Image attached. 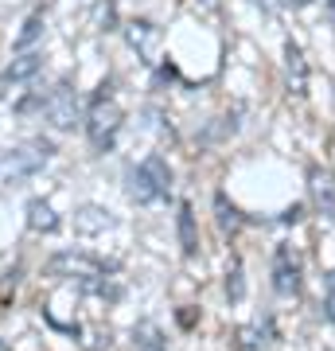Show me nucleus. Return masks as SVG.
Returning a JSON list of instances; mask_svg holds the SVG:
<instances>
[{
  "label": "nucleus",
  "mask_w": 335,
  "mask_h": 351,
  "mask_svg": "<svg viewBox=\"0 0 335 351\" xmlns=\"http://www.w3.org/2000/svg\"><path fill=\"white\" fill-rule=\"evenodd\" d=\"M43 27H47V20H43V12H32L24 20V32H20V36H16V51H20V55H24V51H32L39 43V36H43Z\"/></svg>",
  "instance_id": "obj_18"
},
{
  "label": "nucleus",
  "mask_w": 335,
  "mask_h": 351,
  "mask_svg": "<svg viewBox=\"0 0 335 351\" xmlns=\"http://www.w3.org/2000/svg\"><path fill=\"white\" fill-rule=\"evenodd\" d=\"M4 94H8V78H4V71H0V101H4Z\"/></svg>",
  "instance_id": "obj_23"
},
{
  "label": "nucleus",
  "mask_w": 335,
  "mask_h": 351,
  "mask_svg": "<svg viewBox=\"0 0 335 351\" xmlns=\"http://www.w3.org/2000/svg\"><path fill=\"white\" fill-rule=\"evenodd\" d=\"M304 285V262L293 246H277L273 250V293L277 297H297Z\"/></svg>",
  "instance_id": "obj_6"
},
{
  "label": "nucleus",
  "mask_w": 335,
  "mask_h": 351,
  "mask_svg": "<svg viewBox=\"0 0 335 351\" xmlns=\"http://www.w3.org/2000/svg\"><path fill=\"white\" fill-rule=\"evenodd\" d=\"M308 195H312V203H316V211L335 223V176L327 172V168H320V164L308 168Z\"/></svg>",
  "instance_id": "obj_8"
},
{
  "label": "nucleus",
  "mask_w": 335,
  "mask_h": 351,
  "mask_svg": "<svg viewBox=\"0 0 335 351\" xmlns=\"http://www.w3.org/2000/svg\"><path fill=\"white\" fill-rule=\"evenodd\" d=\"M133 348L137 351H168V343H164V332L152 320H140L133 328Z\"/></svg>",
  "instance_id": "obj_16"
},
{
  "label": "nucleus",
  "mask_w": 335,
  "mask_h": 351,
  "mask_svg": "<svg viewBox=\"0 0 335 351\" xmlns=\"http://www.w3.org/2000/svg\"><path fill=\"white\" fill-rule=\"evenodd\" d=\"M121 125H125L121 106L113 101L110 82H101L94 101H90V110H86V137H90V145H94V152H110L113 145H117Z\"/></svg>",
  "instance_id": "obj_2"
},
{
  "label": "nucleus",
  "mask_w": 335,
  "mask_h": 351,
  "mask_svg": "<svg viewBox=\"0 0 335 351\" xmlns=\"http://www.w3.org/2000/svg\"><path fill=\"white\" fill-rule=\"evenodd\" d=\"M24 215H27V226H32L36 234H55V230H59V215H55V207H51L47 199H27Z\"/></svg>",
  "instance_id": "obj_13"
},
{
  "label": "nucleus",
  "mask_w": 335,
  "mask_h": 351,
  "mask_svg": "<svg viewBox=\"0 0 335 351\" xmlns=\"http://www.w3.org/2000/svg\"><path fill=\"white\" fill-rule=\"evenodd\" d=\"M219 125H211L207 133H203V141H223V137H230L238 129V113H223V117H214Z\"/></svg>",
  "instance_id": "obj_19"
},
{
  "label": "nucleus",
  "mask_w": 335,
  "mask_h": 351,
  "mask_svg": "<svg viewBox=\"0 0 335 351\" xmlns=\"http://www.w3.org/2000/svg\"><path fill=\"white\" fill-rule=\"evenodd\" d=\"M300 219H304V207H300V203H293V207L281 215V223H300Z\"/></svg>",
  "instance_id": "obj_21"
},
{
  "label": "nucleus",
  "mask_w": 335,
  "mask_h": 351,
  "mask_svg": "<svg viewBox=\"0 0 335 351\" xmlns=\"http://www.w3.org/2000/svg\"><path fill=\"white\" fill-rule=\"evenodd\" d=\"M51 156H55V145L47 137H32L24 145H16L0 160V176H4V184H24V180H32V176H39L47 168Z\"/></svg>",
  "instance_id": "obj_3"
},
{
  "label": "nucleus",
  "mask_w": 335,
  "mask_h": 351,
  "mask_svg": "<svg viewBox=\"0 0 335 351\" xmlns=\"http://www.w3.org/2000/svg\"><path fill=\"white\" fill-rule=\"evenodd\" d=\"M125 39H129V47L137 51L145 63H152L156 47H160V27L152 24V20H129L125 24Z\"/></svg>",
  "instance_id": "obj_9"
},
{
  "label": "nucleus",
  "mask_w": 335,
  "mask_h": 351,
  "mask_svg": "<svg viewBox=\"0 0 335 351\" xmlns=\"http://www.w3.org/2000/svg\"><path fill=\"white\" fill-rule=\"evenodd\" d=\"M242 297H246V265H242V258H230V269H226V301L230 304H242Z\"/></svg>",
  "instance_id": "obj_17"
},
{
  "label": "nucleus",
  "mask_w": 335,
  "mask_h": 351,
  "mask_svg": "<svg viewBox=\"0 0 335 351\" xmlns=\"http://www.w3.org/2000/svg\"><path fill=\"white\" fill-rule=\"evenodd\" d=\"M125 195L137 203V207H152V203H160V199L172 195V168H168V160H164L160 152L145 156V160L129 172Z\"/></svg>",
  "instance_id": "obj_1"
},
{
  "label": "nucleus",
  "mask_w": 335,
  "mask_h": 351,
  "mask_svg": "<svg viewBox=\"0 0 335 351\" xmlns=\"http://www.w3.org/2000/svg\"><path fill=\"white\" fill-rule=\"evenodd\" d=\"M323 320L335 324V269L327 274V297H323Z\"/></svg>",
  "instance_id": "obj_20"
},
{
  "label": "nucleus",
  "mask_w": 335,
  "mask_h": 351,
  "mask_svg": "<svg viewBox=\"0 0 335 351\" xmlns=\"http://www.w3.org/2000/svg\"><path fill=\"white\" fill-rule=\"evenodd\" d=\"M199 8H203V12H219V0H195Z\"/></svg>",
  "instance_id": "obj_22"
},
{
  "label": "nucleus",
  "mask_w": 335,
  "mask_h": 351,
  "mask_svg": "<svg viewBox=\"0 0 335 351\" xmlns=\"http://www.w3.org/2000/svg\"><path fill=\"white\" fill-rule=\"evenodd\" d=\"M265 348H269V324L234 328V351H265Z\"/></svg>",
  "instance_id": "obj_14"
},
{
  "label": "nucleus",
  "mask_w": 335,
  "mask_h": 351,
  "mask_svg": "<svg viewBox=\"0 0 335 351\" xmlns=\"http://www.w3.org/2000/svg\"><path fill=\"white\" fill-rule=\"evenodd\" d=\"M214 223H219L223 234H238L246 226V215L238 211V203H230L226 191H214Z\"/></svg>",
  "instance_id": "obj_11"
},
{
  "label": "nucleus",
  "mask_w": 335,
  "mask_h": 351,
  "mask_svg": "<svg viewBox=\"0 0 335 351\" xmlns=\"http://www.w3.org/2000/svg\"><path fill=\"white\" fill-rule=\"evenodd\" d=\"M285 78H288V94H308V63H304V51L300 43L288 39L285 43Z\"/></svg>",
  "instance_id": "obj_10"
},
{
  "label": "nucleus",
  "mask_w": 335,
  "mask_h": 351,
  "mask_svg": "<svg viewBox=\"0 0 335 351\" xmlns=\"http://www.w3.org/2000/svg\"><path fill=\"white\" fill-rule=\"evenodd\" d=\"M175 230H179V250L184 258H195L199 254V230H195V211H191V203H179V215H175Z\"/></svg>",
  "instance_id": "obj_12"
},
{
  "label": "nucleus",
  "mask_w": 335,
  "mask_h": 351,
  "mask_svg": "<svg viewBox=\"0 0 335 351\" xmlns=\"http://www.w3.org/2000/svg\"><path fill=\"white\" fill-rule=\"evenodd\" d=\"M43 113H47V121L59 133H71V129L82 121V106H78V90L62 78V82H55V86L43 94Z\"/></svg>",
  "instance_id": "obj_5"
},
{
  "label": "nucleus",
  "mask_w": 335,
  "mask_h": 351,
  "mask_svg": "<svg viewBox=\"0 0 335 351\" xmlns=\"http://www.w3.org/2000/svg\"><path fill=\"white\" fill-rule=\"evenodd\" d=\"M39 66H43V55L24 51V55H16L12 59V66L4 71V78H8V86H12V82H32V78L39 75Z\"/></svg>",
  "instance_id": "obj_15"
},
{
  "label": "nucleus",
  "mask_w": 335,
  "mask_h": 351,
  "mask_svg": "<svg viewBox=\"0 0 335 351\" xmlns=\"http://www.w3.org/2000/svg\"><path fill=\"white\" fill-rule=\"evenodd\" d=\"M113 226H117V215L110 207H101V203H82L75 211V234H82V239H98Z\"/></svg>",
  "instance_id": "obj_7"
},
{
  "label": "nucleus",
  "mask_w": 335,
  "mask_h": 351,
  "mask_svg": "<svg viewBox=\"0 0 335 351\" xmlns=\"http://www.w3.org/2000/svg\"><path fill=\"white\" fill-rule=\"evenodd\" d=\"M47 274L51 277H71V281H78V289H82V285H94V281H106L110 274H117V265L101 262V258H94V254H86V250H59L47 262Z\"/></svg>",
  "instance_id": "obj_4"
}]
</instances>
